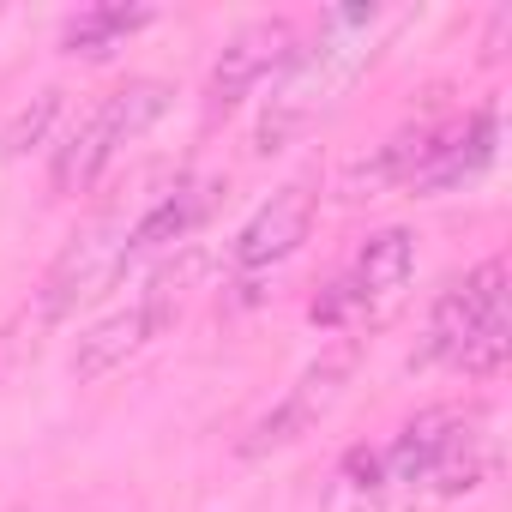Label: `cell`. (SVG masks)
<instances>
[{"instance_id": "cell-1", "label": "cell", "mask_w": 512, "mask_h": 512, "mask_svg": "<svg viewBox=\"0 0 512 512\" xmlns=\"http://www.w3.org/2000/svg\"><path fill=\"white\" fill-rule=\"evenodd\" d=\"M506 356H512V290H506V260L494 253V260L470 266L434 296L422 362L482 380V374H500Z\"/></svg>"}, {"instance_id": "cell-2", "label": "cell", "mask_w": 512, "mask_h": 512, "mask_svg": "<svg viewBox=\"0 0 512 512\" xmlns=\"http://www.w3.org/2000/svg\"><path fill=\"white\" fill-rule=\"evenodd\" d=\"M374 7H344V13H326L320 37L308 49L290 55V67L278 73V91H272V109L260 121V151H278L296 127H308L368 61V31H374Z\"/></svg>"}, {"instance_id": "cell-3", "label": "cell", "mask_w": 512, "mask_h": 512, "mask_svg": "<svg viewBox=\"0 0 512 512\" xmlns=\"http://www.w3.org/2000/svg\"><path fill=\"white\" fill-rule=\"evenodd\" d=\"M169 97L175 91L163 79H127L109 97H97V109L55 145V163H49L55 193H91L109 175V163L169 115Z\"/></svg>"}, {"instance_id": "cell-4", "label": "cell", "mask_w": 512, "mask_h": 512, "mask_svg": "<svg viewBox=\"0 0 512 512\" xmlns=\"http://www.w3.org/2000/svg\"><path fill=\"white\" fill-rule=\"evenodd\" d=\"M380 470L392 482H422L434 494H464L482 482L488 470V434H482V410H464V404H440V410H422L416 422H404L392 434V446L380 452Z\"/></svg>"}, {"instance_id": "cell-5", "label": "cell", "mask_w": 512, "mask_h": 512, "mask_svg": "<svg viewBox=\"0 0 512 512\" xmlns=\"http://www.w3.org/2000/svg\"><path fill=\"white\" fill-rule=\"evenodd\" d=\"M193 272H199V253H181V260H169L163 272L145 278V290H139L127 308H115V314H103L91 332H79V344H73V356H67L73 380L91 386V380L115 374L121 362H133L139 350H151V344L181 320L187 290H193Z\"/></svg>"}, {"instance_id": "cell-6", "label": "cell", "mask_w": 512, "mask_h": 512, "mask_svg": "<svg viewBox=\"0 0 512 512\" xmlns=\"http://www.w3.org/2000/svg\"><path fill=\"white\" fill-rule=\"evenodd\" d=\"M139 211H145V199H139V193H133V199L121 193L115 205H103V211L55 253V266L43 272V290H37V320H43V326L67 320L79 302H91L103 284H115V278L127 272V235H133Z\"/></svg>"}, {"instance_id": "cell-7", "label": "cell", "mask_w": 512, "mask_h": 512, "mask_svg": "<svg viewBox=\"0 0 512 512\" xmlns=\"http://www.w3.org/2000/svg\"><path fill=\"white\" fill-rule=\"evenodd\" d=\"M410 278H416V235L410 229H374L362 247H356V260L320 290V302L308 308L314 314V326H326V332H356V326H368V320H380L404 290H410Z\"/></svg>"}, {"instance_id": "cell-8", "label": "cell", "mask_w": 512, "mask_h": 512, "mask_svg": "<svg viewBox=\"0 0 512 512\" xmlns=\"http://www.w3.org/2000/svg\"><path fill=\"white\" fill-rule=\"evenodd\" d=\"M314 217H320V187H314V181L278 187L260 211H253V217L235 229V241H229V272H235L241 284L278 272L290 253L314 235Z\"/></svg>"}, {"instance_id": "cell-9", "label": "cell", "mask_w": 512, "mask_h": 512, "mask_svg": "<svg viewBox=\"0 0 512 512\" xmlns=\"http://www.w3.org/2000/svg\"><path fill=\"white\" fill-rule=\"evenodd\" d=\"M296 49H302V43H296V25H290V19H253V25H241V31L223 43L217 67H211V79H205V109L223 115V109L247 103L272 73L290 67Z\"/></svg>"}, {"instance_id": "cell-10", "label": "cell", "mask_w": 512, "mask_h": 512, "mask_svg": "<svg viewBox=\"0 0 512 512\" xmlns=\"http://www.w3.org/2000/svg\"><path fill=\"white\" fill-rule=\"evenodd\" d=\"M350 368H356V356L350 350H332V356H320V362H308L302 374H296V386L247 428V440H241V452H272V446H290V440H302L308 428H320V416L344 398V386H350Z\"/></svg>"}, {"instance_id": "cell-11", "label": "cell", "mask_w": 512, "mask_h": 512, "mask_svg": "<svg viewBox=\"0 0 512 512\" xmlns=\"http://www.w3.org/2000/svg\"><path fill=\"white\" fill-rule=\"evenodd\" d=\"M217 193H223L217 175H181V181H169L163 193H151L145 211H139V223H133V235H127V266L151 260V253L181 247V241L217 211Z\"/></svg>"}, {"instance_id": "cell-12", "label": "cell", "mask_w": 512, "mask_h": 512, "mask_svg": "<svg viewBox=\"0 0 512 512\" xmlns=\"http://www.w3.org/2000/svg\"><path fill=\"white\" fill-rule=\"evenodd\" d=\"M494 145H500V115H494V109H476V115H464L458 127H434V145H428V157H422L410 193H446V187L482 175V169L494 163Z\"/></svg>"}, {"instance_id": "cell-13", "label": "cell", "mask_w": 512, "mask_h": 512, "mask_svg": "<svg viewBox=\"0 0 512 512\" xmlns=\"http://www.w3.org/2000/svg\"><path fill=\"white\" fill-rule=\"evenodd\" d=\"M145 25H151V7H85V13L67 19L61 49L67 55H85V61H103V55H115Z\"/></svg>"}, {"instance_id": "cell-14", "label": "cell", "mask_w": 512, "mask_h": 512, "mask_svg": "<svg viewBox=\"0 0 512 512\" xmlns=\"http://www.w3.org/2000/svg\"><path fill=\"white\" fill-rule=\"evenodd\" d=\"M67 115V91H37L19 115H13V127H7V139H0V151L7 157H25V151H43L49 145V133H55V121Z\"/></svg>"}]
</instances>
